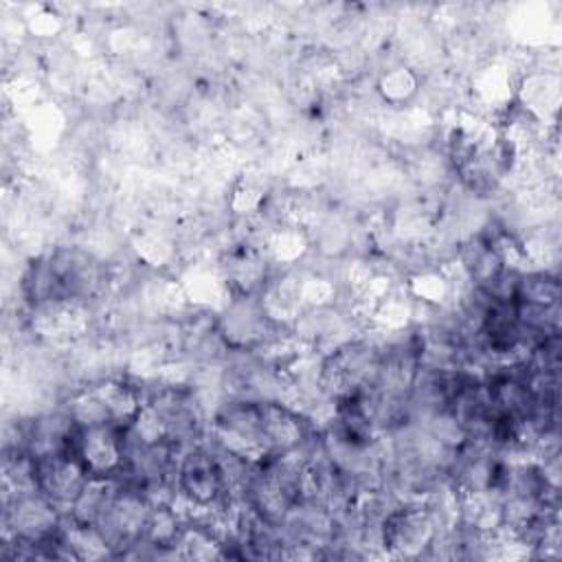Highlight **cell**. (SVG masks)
I'll return each instance as SVG.
<instances>
[{
    "label": "cell",
    "instance_id": "obj_1",
    "mask_svg": "<svg viewBox=\"0 0 562 562\" xmlns=\"http://www.w3.org/2000/svg\"><path fill=\"white\" fill-rule=\"evenodd\" d=\"M182 494L195 505H211L226 496L228 481L222 461L204 450H191L178 470Z\"/></svg>",
    "mask_w": 562,
    "mask_h": 562
}]
</instances>
